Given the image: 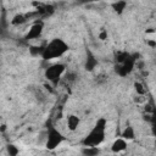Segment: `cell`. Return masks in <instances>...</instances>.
<instances>
[{
	"label": "cell",
	"mask_w": 156,
	"mask_h": 156,
	"mask_svg": "<svg viewBox=\"0 0 156 156\" xmlns=\"http://www.w3.org/2000/svg\"><path fill=\"white\" fill-rule=\"evenodd\" d=\"M121 138H123V139L127 140V141L133 140V139L135 138V130H134V128H133L132 126L124 127V129H123L122 133H121Z\"/></svg>",
	"instance_id": "10"
},
{
	"label": "cell",
	"mask_w": 156,
	"mask_h": 156,
	"mask_svg": "<svg viewBox=\"0 0 156 156\" xmlns=\"http://www.w3.org/2000/svg\"><path fill=\"white\" fill-rule=\"evenodd\" d=\"M96 66H98V60L95 58V56L91 52H89L87 56V60H85V68L88 71H93Z\"/></svg>",
	"instance_id": "11"
},
{
	"label": "cell",
	"mask_w": 156,
	"mask_h": 156,
	"mask_svg": "<svg viewBox=\"0 0 156 156\" xmlns=\"http://www.w3.org/2000/svg\"><path fill=\"white\" fill-rule=\"evenodd\" d=\"M126 6H127V2L126 1H117V2H113L112 4V7H113V10L117 13H122L126 10Z\"/></svg>",
	"instance_id": "14"
},
{
	"label": "cell",
	"mask_w": 156,
	"mask_h": 156,
	"mask_svg": "<svg viewBox=\"0 0 156 156\" xmlns=\"http://www.w3.org/2000/svg\"><path fill=\"white\" fill-rule=\"evenodd\" d=\"M43 30H44V23L41 21H37L28 28L24 39L26 40H35L41 35Z\"/></svg>",
	"instance_id": "6"
},
{
	"label": "cell",
	"mask_w": 156,
	"mask_h": 156,
	"mask_svg": "<svg viewBox=\"0 0 156 156\" xmlns=\"http://www.w3.org/2000/svg\"><path fill=\"white\" fill-rule=\"evenodd\" d=\"M65 72H66V65L61 63V62H57V63H52L51 66H49L45 69L44 76L46 78V80H49L52 84H56L62 78Z\"/></svg>",
	"instance_id": "5"
},
{
	"label": "cell",
	"mask_w": 156,
	"mask_h": 156,
	"mask_svg": "<svg viewBox=\"0 0 156 156\" xmlns=\"http://www.w3.org/2000/svg\"><path fill=\"white\" fill-rule=\"evenodd\" d=\"M100 154L99 147H91V146H83L82 155L83 156H98Z\"/></svg>",
	"instance_id": "12"
},
{
	"label": "cell",
	"mask_w": 156,
	"mask_h": 156,
	"mask_svg": "<svg viewBox=\"0 0 156 156\" xmlns=\"http://www.w3.org/2000/svg\"><path fill=\"white\" fill-rule=\"evenodd\" d=\"M0 130H1V132L6 130V126H5V124H2V126H1V128H0Z\"/></svg>",
	"instance_id": "19"
},
{
	"label": "cell",
	"mask_w": 156,
	"mask_h": 156,
	"mask_svg": "<svg viewBox=\"0 0 156 156\" xmlns=\"http://www.w3.org/2000/svg\"><path fill=\"white\" fill-rule=\"evenodd\" d=\"M32 15H34V13H26V15H24V13H17L16 16L12 17V20H11V24H13V26L23 24V23L27 22V20H28Z\"/></svg>",
	"instance_id": "9"
},
{
	"label": "cell",
	"mask_w": 156,
	"mask_h": 156,
	"mask_svg": "<svg viewBox=\"0 0 156 156\" xmlns=\"http://www.w3.org/2000/svg\"><path fill=\"white\" fill-rule=\"evenodd\" d=\"M43 49H44V45H33V46H30L29 48V52L33 55V56H41V54H43Z\"/></svg>",
	"instance_id": "15"
},
{
	"label": "cell",
	"mask_w": 156,
	"mask_h": 156,
	"mask_svg": "<svg viewBox=\"0 0 156 156\" xmlns=\"http://www.w3.org/2000/svg\"><path fill=\"white\" fill-rule=\"evenodd\" d=\"M66 126H67V129L69 132H76L80 126V118L77 115L71 113L66 118Z\"/></svg>",
	"instance_id": "8"
},
{
	"label": "cell",
	"mask_w": 156,
	"mask_h": 156,
	"mask_svg": "<svg viewBox=\"0 0 156 156\" xmlns=\"http://www.w3.org/2000/svg\"><path fill=\"white\" fill-rule=\"evenodd\" d=\"M99 39H100V40H106V39H107V30L101 29L100 33H99Z\"/></svg>",
	"instance_id": "17"
},
{
	"label": "cell",
	"mask_w": 156,
	"mask_h": 156,
	"mask_svg": "<svg viewBox=\"0 0 156 156\" xmlns=\"http://www.w3.org/2000/svg\"><path fill=\"white\" fill-rule=\"evenodd\" d=\"M127 147H128V141L124 140L121 136L115 139L113 143L111 144V151L113 154H122V152H124L127 150Z\"/></svg>",
	"instance_id": "7"
},
{
	"label": "cell",
	"mask_w": 156,
	"mask_h": 156,
	"mask_svg": "<svg viewBox=\"0 0 156 156\" xmlns=\"http://www.w3.org/2000/svg\"><path fill=\"white\" fill-rule=\"evenodd\" d=\"M6 152L9 156H18L20 154V149L17 145L15 144H7L6 145Z\"/></svg>",
	"instance_id": "13"
},
{
	"label": "cell",
	"mask_w": 156,
	"mask_h": 156,
	"mask_svg": "<svg viewBox=\"0 0 156 156\" xmlns=\"http://www.w3.org/2000/svg\"><path fill=\"white\" fill-rule=\"evenodd\" d=\"M134 89H135V91H136V94L139 96H144L145 93H146V89L144 88L143 83H140V82H135L134 83Z\"/></svg>",
	"instance_id": "16"
},
{
	"label": "cell",
	"mask_w": 156,
	"mask_h": 156,
	"mask_svg": "<svg viewBox=\"0 0 156 156\" xmlns=\"http://www.w3.org/2000/svg\"><path fill=\"white\" fill-rule=\"evenodd\" d=\"M138 58L136 55H132L126 51H119L116 54V73L119 77H126L130 74L135 67Z\"/></svg>",
	"instance_id": "3"
},
{
	"label": "cell",
	"mask_w": 156,
	"mask_h": 156,
	"mask_svg": "<svg viewBox=\"0 0 156 156\" xmlns=\"http://www.w3.org/2000/svg\"><path fill=\"white\" fill-rule=\"evenodd\" d=\"M68 50H69V46L63 39L55 38L44 45L41 57L45 61H52L62 57Z\"/></svg>",
	"instance_id": "2"
},
{
	"label": "cell",
	"mask_w": 156,
	"mask_h": 156,
	"mask_svg": "<svg viewBox=\"0 0 156 156\" xmlns=\"http://www.w3.org/2000/svg\"><path fill=\"white\" fill-rule=\"evenodd\" d=\"M65 141V136L55 126H50L46 132L45 136V147L48 150H55L57 149L62 143Z\"/></svg>",
	"instance_id": "4"
},
{
	"label": "cell",
	"mask_w": 156,
	"mask_h": 156,
	"mask_svg": "<svg viewBox=\"0 0 156 156\" xmlns=\"http://www.w3.org/2000/svg\"><path fill=\"white\" fill-rule=\"evenodd\" d=\"M146 44H147L150 48H155V46H156V41H155V39H154V38L147 39V40H146Z\"/></svg>",
	"instance_id": "18"
},
{
	"label": "cell",
	"mask_w": 156,
	"mask_h": 156,
	"mask_svg": "<svg viewBox=\"0 0 156 156\" xmlns=\"http://www.w3.org/2000/svg\"><path fill=\"white\" fill-rule=\"evenodd\" d=\"M106 127L107 121L105 118H99L93 128L88 132V134L83 138L82 145L83 146H91V147H99L106 138Z\"/></svg>",
	"instance_id": "1"
}]
</instances>
